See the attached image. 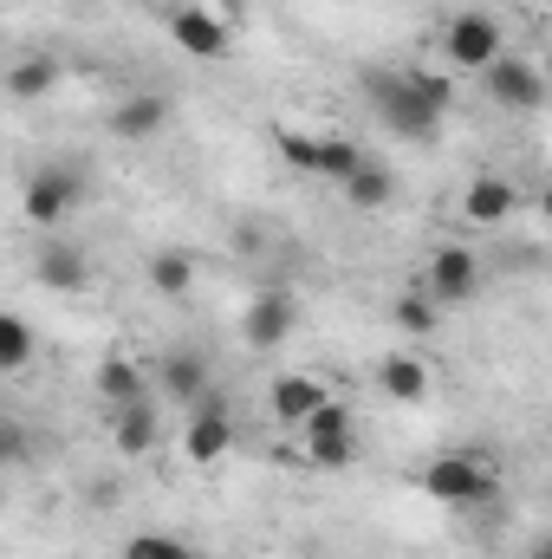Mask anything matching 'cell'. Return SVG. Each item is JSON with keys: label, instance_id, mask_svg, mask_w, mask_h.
<instances>
[{"label": "cell", "instance_id": "obj_1", "mask_svg": "<svg viewBox=\"0 0 552 559\" xmlns=\"http://www.w3.org/2000/svg\"><path fill=\"white\" fill-rule=\"evenodd\" d=\"M364 105H371V118L391 131V138L404 143H435L442 138V105H429L422 92L410 85V66L397 72V66H377V72H364Z\"/></svg>", "mask_w": 552, "mask_h": 559}, {"label": "cell", "instance_id": "obj_2", "mask_svg": "<svg viewBox=\"0 0 552 559\" xmlns=\"http://www.w3.org/2000/svg\"><path fill=\"white\" fill-rule=\"evenodd\" d=\"M416 488L429 501H442V508H475V501H494V468L481 455H468V449H448V455L422 462Z\"/></svg>", "mask_w": 552, "mask_h": 559}, {"label": "cell", "instance_id": "obj_3", "mask_svg": "<svg viewBox=\"0 0 552 559\" xmlns=\"http://www.w3.org/2000/svg\"><path fill=\"white\" fill-rule=\"evenodd\" d=\"M442 59H448V72H488L494 59H507V33H501V20L494 13H455L448 26H442Z\"/></svg>", "mask_w": 552, "mask_h": 559}, {"label": "cell", "instance_id": "obj_4", "mask_svg": "<svg viewBox=\"0 0 552 559\" xmlns=\"http://www.w3.org/2000/svg\"><path fill=\"white\" fill-rule=\"evenodd\" d=\"M274 150L286 156V169H299V176H325V182H345L358 163H364V150L351 138H312V131H292V124H279Z\"/></svg>", "mask_w": 552, "mask_h": 559}, {"label": "cell", "instance_id": "obj_5", "mask_svg": "<svg viewBox=\"0 0 552 559\" xmlns=\"http://www.w3.org/2000/svg\"><path fill=\"white\" fill-rule=\"evenodd\" d=\"M79 195H85V189H79V176H72V169H59V163H46V169H33V176H26V189H20V215H26L33 228H46V235H52V228H65V215L79 209Z\"/></svg>", "mask_w": 552, "mask_h": 559}, {"label": "cell", "instance_id": "obj_6", "mask_svg": "<svg viewBox=\"0 0 552 559\" xmlns=\"http://www.w3.org/2000/svg\"><path fill=\"white\" fill-rule=\"evenodd\" d=\"M299 449L312 455V468H351L358 462V417H351V404H325L319 417L299 429Z\"/></svg>", "mask_w": 552, "mask_h": 559}, {"label": "cell", "instance_id": "obj_7", "mask_svg": "<svg viewBox=\"0 0 552 559\" xmlns=\"http://www.w3.org/2000/svg\"><path fill=\"white\" fill-rule=\"evenodd\" d=\"M422 286H429L442 306H468V299L481 293V254H475L468 241H442V248L429 254V267H422Z\"/></svg>", "mask_w": 552, "mask_h": 559}, {"label": "cell", "instance_id": "obj_8", "mask_svg": "<svg viewBox=\"0 0 552 559\" xmlns=\"http://www.w3.org/2000/svg\"><path fill=\"white\" fill-rule=\"evenodd\" d=\"M481 85H488V98H494L501 111H540V105H547V72H540L533 59H520V52L494 59V66L481 72Z\"/></svg>", "mask_w": 552, "mask_h": 559}, {"label": "cell", "instance_id": "obj_9", "mask_svg": "<svg viewBox=\"0 0 552 559\" xmlns=\"http://www.w3.org/2000/svg\"><path fill=\"white\" fill-rule=\"evenodd\" d=\"M292 325H299V299L286 293V286H261L254 299H248V312H241V338L254 345V352H274L292 338Z\"/></svg>", "mask_w": 552, "mask_h": 559}, {"label": "cell", "instance_id": "obj_10", "mask_svg": "<svg viewBox=\"0 0 552 559\" xmlns=\"http://www.w3.org/2000/svg\"><path fill=\"white\" fill-rule=\"evenodd\" d=\"M149 378H156V397H163V404H189V411H195V404L208 397V352H195V345H169V352L156 358Z\"/></svg>", "mask_w": 552, "mask_h": 559}, {"label": "cell", "instance_id": "obj_11", "mask_svg": "<svg viewBox=\"0 0 552 559\" xmlns=\"http://www.w3.org/2000/svg\"><path fill=\"white\" fill-rule=\"evenodd\" d=\"M228 449H235V417H228V404L208 391V397L189 411V429H182V455H189L195 468H215Z\"/></svg>", "mask_w": 552, "mask_h": 559}, {"label": "cell", "instance_id": "obj_12", "mask_svg": "<svg viewBox=\"0 0 552 559\" xmlns=\"http://www.w3.org/2000/svg\"><path fill=\"white\" fill-rule=\"evenodd\" d=\"M325 404H332V391H325V378H312V371H286V378L267 384V411H274L279 429H305Z\"/></svg>", "mask_w": 552, "mask_h": 559}, {"label": "cell", "instance_id": "obj_13", "mask_svg": "<svg viewBox=\"0 0 552 559\" xmlns=\"http://www.w3.org/2000/svg\"><path fill=\"white\" fill-rule=\"evenodd\" d=\"M514 215H520V189H514L507 176H494V169L468 176V189H461V222H468V228H501V222H514Z\"/></svg>", "mask_w": 552, "mask_h": 559}, {"label": "cell", "instance_id": "obj_14", "mask_svg": "<svg viewBox=\"0 0 552 559\" xmlns=\"http://www.w3.org/2000/svg\"><path fill=\"white\" fill-rule=\"evenodd\" d=\"M169 39L189 52V59H228V20H215V7H176L169 13Z\"/></svg>", "mask_w": 552, "mask_h": 559}, {"label": "cell", "instance_id": "obj_15", "mask_svg": "<svg viewBox=\"0 0 552 559\" xmlns=\"http://www.w3.org/2000/svg\"><path fill=\"white\" fill-rule=\"evenodd\" d=\"M33 274H39L46 293H85V286H92V261H85V248H72V241L46 235V241H39V254H33Z\"/></svg>", "mask_w": 552, "mask_h": 559}, {"label": "cell", "instance_id": "obj_16", "mask_svg": "<svg viewBox=\"0 0 552 559\" xmlns=\"http://www.w3.org/2000/svg\"><path fill=\"white\" fill-rule=\"evenodd\" d=\"M169 131V98L163 92H131L118 111H111V138L118 143H149Z\"/></svg>", "mask_w": 552, "mask_h": 559}, {"label": "cell", "instance_id": "obj_17", "mask_svg": "<svg viewBox=\"0 0 552 559\" xmlns=\"http://www.w3.org/2000/svg\"><path fill=\"white\" fill-rule=\"evenodd\" d=\"M345 202L351 209H364V215H377V209H391V195H397V176H391V163H377V156H364L345 182Z\"/></svg>", "mask_w": 552, "mask_h": 559}, {"label": "cell", "instance_id": "obj_18", "mask_svg": "<svg viewBox=\"0 0 552 559\" xmlns=\"http://www.w3.org/2000/svg\"><path fill=\"white\" fill-rule=\"evenodd\" d=\"M149 384H156V378L143 371L137 358H105V365H98V397H105L111 411L143 404V397H149Z\"/></svg>", "mask_w": 552, "mask_h": 559}, {"label": "cell", "instance_id": "obj_19", "mask_svg": "<svg viewBox=\"0 0 552 559\" xmlns=\"http://www.w3.org/2000/svg\"><path fill=\"white\" fill-rule=\"evenodd\" d=\"M377 384H384L391 404H422V397H429V365H422L416 352H391V358L377 365Z\"/></svg>", "mask_w": 552, "mask_h": 559}, {"label": "cell", "instance_id": "obj_20", "mask_svg": "<svg viewBox=\"0 0 552 559\" xmlns=\"http://www.w3.org/2000/svg\"><path fill=\"white\" fill-rule=\"evenodd\" d=\"M52 85H59V59H52V52H20V59H13V72H7V92H13L20 105L46 98Z\"/></svg>", "mask_w": 552, "mask_h": 559}, {"label": "cell", "instance_id": "obj_21", "mask_svg": "<svg viewBox=\"0 0 552 559\" xmlns=\"http://www.w3.org/2000/svg\"><path fill=\"white\" fill-rule=\"evenodd\" d=\"M111 442H118V455H149V449H156V404L143 397V404H131V411H118Z\"/></svg>", "mask_w": 552, "mask_h": 559}, {"label": "cell", "instance_id": "obj_22", "mask_svg": "<svg viewBox=\"0 0 552 559\" xmlns=\"http://www.w3.org/2000/svg\"><path fill=\"white\" fill-rule=\"evenodd\" d=\"M149 286L163 293V299H189V286H195V261L182 254V248H163V254H149Z\"/></svg>", "mask_w": 552, "mask_h": 559}, {"label": "cell", "instance_id": "obj_23", "mask_svg": "<svg viewBox=\"0 0 552 559\" xmlns=\"http://www.w3.org/2000/svg\"><path fill=\"white\" fill-rule=\"evenodd\" d=\"M391 319H397V332H416V338H429V332L442 325V299H435V293H429V286L416 280L410 293H404V299L391 306Z\"/></svg>", "mask_w": 552, "mask_h": 559}, {"label": "cell", "instance_id": "obj_24", "mask_svg": "<svg viewBox=\"0 0 552 559\" xmlns=\"http://www.w3.org/2000/svg\"><path fill=\"white\" fill-rule=\"evenodd\" d=\"M26 365H33V325L20 312H7L0 319V378H20Z\"/></svg>", "mask_w": 552, "mask_h": 559}, {"label": "cell", "instance_id": "obj_25", "mask_svg": "<svg viewBox=\"0 0 552 559\" xmlns=\"http://www.w3.org/2000/svg\"><path fill=\"white\" fill-rule=\"evenodd\" d=\"M124 559H189V547L176 534H137V540H124Z\"/></svg>", "mask_w": 552, "mask_h": 559}, {"label": "cell", "instance_id": "obj_26", "mask_svg": "<svg viewBox=\"0 0 552 559\" xmlns=\"http://www.w3.org/2000/svg\"><path fill=\"white\" fill-rule=\"evenodd\" d=\"M410 85L422 92V98H429V105H442V111L455 105V79H448V72H429V66H410Z\"/></svg>", "mask_w": 552, "mask_h": 559}, {"label": "cell", "instance_id": "obj_27", "mask_svg": "<svg viewBox=\"0 0 552 559\" xmlns=\"http://www.w3.org/2000/svg\"><path fill=\"white\" fill-rule=\"evenodd\" d=\"M540 222H547V228H552V182H547V189H540Z\"/></svg>", "mask_w": 552, "mask_h": 559}, {"label": "cell", "instance_id": "obj_28", "mask_svg": "<svg viewBox=\"0 0 552 559\" xmlns=\"http://www.w3.org/2000/svg\"><path fill=\"white\" fill-rule=\"evenodd\" d=\"M533 559H552V540H540V547H533Z\"/></svg>", "mask_w": 552, "mask_h": 559}]
</instances>
